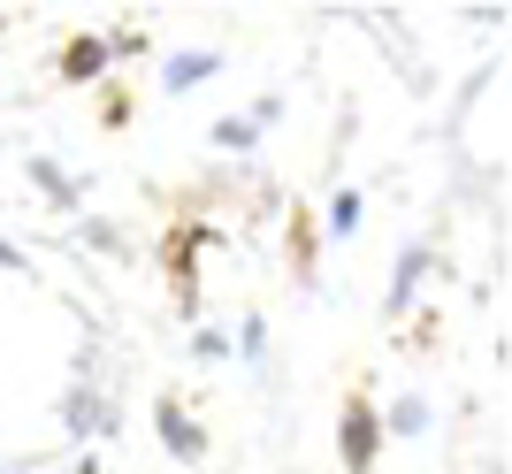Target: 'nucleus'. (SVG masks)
I'll use <instances>...</instances> for the list:
<instances>
[{
    "instance_id": "nucleus-1",
    "label": "nucleus",
    "mask_w": 512,
    "mask_h": 474,
    "mask_svg": "<svg viewBox=\"0 0 512 474\" xmlns=\"http://www.w3.org/2000/svg\"><path fill=\"white\" fill-rule=\"evenodd\" d=\"M375 459H383V421H375V390L352 383V398H344V413H337V467H344V474H375Z\"/></svg>"
},
{
    "instance_id": "nucleus-2",
    "label": "nucleus",
    "mask_w": 512,
    "mask_h": 474,
    "mask_svg": "<svg viewBox=\"0 0 512 474\" xmlns=\"http://www.w3.org/2000/svg\"><path fill=\"white\" fill-rule=\"evenodd\" d=\"M207 245H214V230H207V222H192V215L161 237V268H169V291H176L184 314H199V253H207Z\"/></svg>"
},
{
    "instance_id": "nucleus-3",
    "label": "nucleus",
    "mask_w": 512,
    "mask_h": 474,
    "mask_svg": "<svg viewBox=\"0 0 512 474\" xmlns=\"http://www.w3.org/2000/svg\"><path fill=\"white\" fill-rule=\"evenodd\" d=\"M153 429H161V444H169L176 467H199V459H207V444H214L207 421L184 406V390H161V398H153Z\"/></svg>"
},
{
    "instance_id": "nucleus-4",
    "label": "nucleus",
    "mask_w": 512,
    "mask_h": 474,
    "mask_svg": "<svg viewBox=\"0 0 512 474\" xmlns=\"http://www.w3.org/2000/svg\"><path fill=\"white\" fill-rule=\"evenodd\" d=\"M23 176L46 192V207H54V215H77V207H85V176H69L54 153H31V161H23Z\"/></svg>"
},
{
    "instance_id": "nucleus-5",
    "label": "nucleus",
    "mask_w": 512,
    "mask_h": 474,
    "mask_svg": "<svg viewBox=\"0 0 512 474\" xmlns=\"http://www.w3.org/2000/svg\"><path fill=\"white\" fill-rule=\"evenodd\" d=\"M314 276H321V230H314V207L291 199V283L314 291Z\"/></svg>"
},
{
    "instance_id": "nucleus-6",
    "label": "nucleus",
    "mask_w": 512,
    "mask_h": 474,
    "mask_svg": "<svg viewBox=\"0 0 512 474\" xmlns=\"http://www.w3.org/2000/svg\"><path fill=\"white\" fill-rule=\"evenodd\" d=\"M62 421H69V436H85V444H92V436H115V406H100V390H92V383H77L62 398Z\"/></svg>"
},
{
    "instance_id": "nucleus-7",
    "label": "nucleus",
    "mask_w": 512,
    "mask_h": 474,
    "mask_svg": "<svg viewBox=\"0 0 512 474\" xmlns=\"http://www.w3.org/2000/svg\"><path fill=\"white\" fill-rule=\"evenodd\" d=\"M107 62H115V54H107L100 31H77V39L62 46V85H92V77H107Z\"/></svg>"
},
{
    "instance_id": "nucleus-8",
    "label": "nucleus",
    "mask_w": 512,
    "mask_h": 474,
    "mask_svg": "<svg viewBox=\"0 0 512 474\" xmlns=\"http://www.w3.org/2000/svg\"><path fill=\"white\" fill-rule=\"evenodd\" d=\"M375 421H383V444H413L428 429V398L421 390H398L390 406H375Z\"/></svg>"
},
{
    "instance_id": "nucleus-9",
    "label": "nucleus",
    "mask_w": 512,
    "mask_h": 474,
    "mask_svg": "<svg viewBox=\"0 0 512 474\" xmlns=\"http://www.w3.org/2000/svg\"><path fill=\"white\" fill-rule=\"evenodd\" d=\"M428 268H436V253H428V245H406V253H398V276H390V299H383L390 322H398V314L413 306V291L428 283Z\"/></svg>"
},
{
    "instance_id": "nucleus-10",
    "label": "nucleus",
    "mask_w": 512,
    "mask_h": 474,
    "mask_svg": "<svg viewBox=\"0 0 512 474\" xmlns=\"http://www.w3.org/2000/svg\"><path fill=\"white\" fill-rule=\"evenodd\" d=\"M214 69H222V54H214V46H176L169 69H161V85H169V92H199Z\"/></svg>"
},
{
    "instance_id": "nucleus-11",
    "label": "nucleus",
    "mask_w": 512,
    "mask_h": 474,
    "mask_svg": "<svg viewBox=\"0 0 512 474\" xmlns=\"http://www.w3.org/2000/svg\"><path fill=\"white\" fill-rule=\"evenodd\" d=\"M360 215H367V192H360V184H344V192L329 199V237H352Z\"/></svg>"
},
{
    "instance_id": "nucleus-12",
    "label": "nucleus",
    "mask_w": 512,
    "mask_h": 474,
    "mask_svg": "<svg viewBox=\"0 0 512 474\" xmlns=\"http://www.w3.org/2000/svg\"><path fill=\"white\" fill-rule=\"evenodd\" d=\"M207 138H214V146H222V153H253V146H260V130L245 123V115H222V123H214Z\"/></svg>"
},
{
    "instance_id": "nucleus-13",
    "label": "nucleus",
    "mask_w": 512,
    "mask_h": 474,
    "mask_svg": "<svg viewBox=\"0 0 512 474\" xmlns=\"http://www.w3.org/2000/svg\"><path fill=\"white\" fill-rule=\"evenodd\" d=\"M77 237H85L92 253H123V230H115V222H100V215H92V222H77Z\"/></svg>"
},
{
    "instance_id": "nucleus-14",
    "label": "nucleus",
    "mask_w": 512,
    "mask_h": 474,
    "mask_svg": "<svg viewBox=\"0 0 512 474\" xmlns=\"http://www.w3.org/2000/svg\"><path fill=\"white\" fill-rule=\"evenodd\" d=\"M192 360H230V329H192Z\"/></svg>"
},
{
    "instance_id": "nucleus-15",
    "label": "nucleus",
    "mask_w": 512,
    "mask_h": 474,
    "mask_svg": "<svg viewBox=\"0 0 512 474\" xmlns=\"http://www.w3.org/2000/svg\"><path fill=\"white\" fill-rule=\"evenodd\" d=\"M237 352H245V360H260V352H268V329H260V314H245V329H237Z\"/></svg>"
},
{
    "instance_id": "nucleus-16",
    "label": "nucleus",
    "mask_w": 512,
    "mask_h": 474,
    "mask_svg": "<svg viewBox=\"0 0 512 474\" xmlns=\"http://www.w3.org/2000/svg\"><path fill=\"white\" fill-rule=\"evenodd\" d=\"M100 123H130V92H123V85L100 92Z\"/></svg>"
},
{
    "instance_id": "nucleus-17",
    "label": "nucleus",
    "mask_w": 512,
    "mask_h": 474,
    "mask_svg": "<svg viewBox=\"0 0 512 474\" xmlns=\"http://www.w3.org/2000/svg\"><path fill=\"white\" fill-rule=\"evenodd\" d=\"M276 115H283V92H260V100H253V115H245V123H253V130H268V123H276Z\"/></svg>"
},
{
    "instance_id": "nucleus-18",
    "label": "nucleus",
    "mask_w": 512,
    "mask_h": 474,
    "mask_svg": "<svg viewBox=\"0 0 512 474\" xmlns=\"http://www.w3.org/2000/svg\"><path fill=\"white\" fill-rule=\"evenodd\" d=\"M0 268H31V260H23L16 245H8V237H0Z\"/></svg>"
},
{
    "instance_id": "nucleus-19",
    "label": "nucleus",
    "mask_w": 512,
    "mask_h": 474,
    "mask_svg": "<svg viewBox=\"0 0 512 474\" xmlns=\"http://www.w3.org/2000/svg\"><path fill=\"white\" fill-rule=\"evenodd\" d=\"M0 474H23V467H0Z\"/></svg>"
}]
</instances>
